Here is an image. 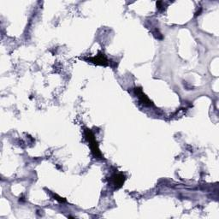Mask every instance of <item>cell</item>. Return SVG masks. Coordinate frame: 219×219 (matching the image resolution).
<instances>
[{
  "label": "cell",
  "mask_w": 219,
  "mask_h": 219,
  "mask_svg": "<svg viewBox=\"0 0 219 219\" xmlns=\"http://www.w3.org/2000/svg\"><path fill=\"white\" fill-rule=\"evenodd\" d=\"M112 179L114 181V185H116V187H120L123 183L124 176L123 175H115Z\"/></svg>",
  "instance_id": "cell-2"
},
{
  "label": "cell",
  "mask_w": 219,
  "mask_h": 219,
  "mask_svg": "<svg viewBox=\"0 0 219 219\" xmlns=\"http://www.w3.org/2000/svg\"><path fill=\"white\" fill-rule=\"evenodd\" d=\"M86 135L88 140L90 141L91 143V147H92V150L93 152L94 153V155L96 157H100L101 156V153H100V151L99 147H98V145H97V142H96L95 138H94V135L93 134V133L91 132L90 130H86Z\"/></svg>",
  "instance_id": "cell-1"
},
{
  "label": "cell",
  "mask_w": 219,
  "mask_h": 219,
  "mask_svg": "<svg viewBox=\"0 0 219 219\" xmlns=\"http://www.w3.org/2000/svg\"><path fill=\"white\" fill-rule=\"evenodd\" d=\"M93 62H95L97 64H100V65H106V59L103 55H99L94 58H93Z\"/></svg>",
  "instance_id": "cell-3"
}]
</instances>
